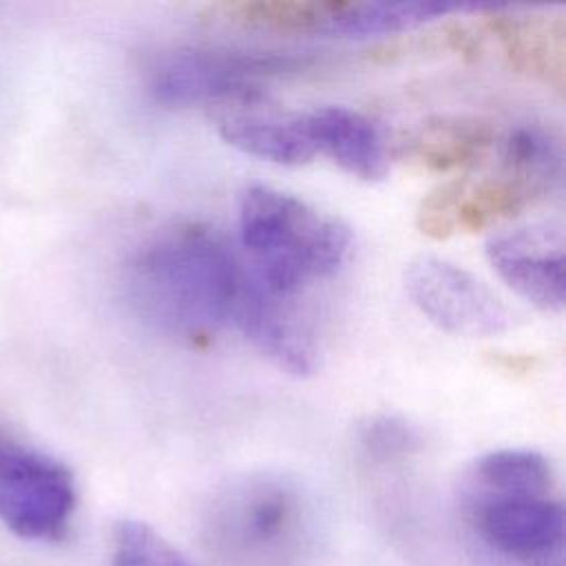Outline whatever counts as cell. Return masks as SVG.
Masks as SVG:
<instances>
[{
	"mask_svg": "<svg viewBox=\"0 0 566 566\" xmlns=\"http://www.w3.org/2000/svg\"><path fill=\"white\" fill-rule=\"evenodd\" d=\"M316 60L294 51L181 46L155 60L148 93L164 106L256 104L268 82L312 69Z\"/></svg>",
	"mask_w": 566,
	"mask_h": 566,
	"instance_id": "cell-4",
	"label": "cell"
},
{
	"mask_svg": "<svg viewBox=\"0 0 566 566\" xmlns=\"http://www.w3.org/2000/svg\"><path fill=\"white\" fill-rule=\"evenodd\" d=\"M497 144L491 122L471 115H433L405 130L396 155L429 172H453L478 166Z\"/></svg>",
	"mask_w": 566,
	"mask_h": 566,
	"instance_id": "cell-11",
	"label": "cell"
},
{
	"mask_svg": "<svg viewBox=\"0 0 566 566\" xmlns=\"http://www.w3.org/2000/svg\"><path fill=\"white\" fill-rule=\"evenodd\" d=\"M256 104L232 106L219 115L217 130L223 142L276 166L310 164L316 155L305 133L303 113H270L259 111Z\"/></svg>",
	"mask_w": 566,
	"mask_h": 566,
	"instance_id": "cell-13",
	"label": "cell"
},
{
	"mask_svg": "<svg viewBox=\"0 0 566 566\" xmlns=\"http://www.w3.org/2000/svg\"><path fill=\"white\" fill-rule=\"evenodd\" d=\"M111 566H195L142 520H119L111 531Z\"/></svg>",
	"mask_w": 566,
	"mask_h": 566,
	"instance_id": "cell-18",
	"label": "cell"
},
{
	"mask_svg": "<svg viewBox=\"0 0 566 566\" xmlns=\"http://www.w3.org/2000/svg\"><path fill=\"white\" fill-rule=\"evenodd\" d=\"M316 524L314 500L301 482L254 471L212 491L199 535L226 566H298L314 546Z\"/></svg>",
	"mask_w": 566,
	"mask_h": 566,
	"instance_id": "cell-3",
	"label": "cell"
},
{
	"mask_svg": "<svg viewBox=\"0 0 566 566\" xmlns=\"http://www.w3.org/2000/svg\"><path fill=\"white\" fill-rule=\"evenodd\" d=\"M467 491H555V471L551 460L522 447L495 449L480 455L467 478Z\"/></svg>",
	"mask_w": 566,
	"mask_h": 566,
	"instance_id": "cell-17",
	"label": "cell"
},
{
	"mask_svg": "<svg viewBox=\"0 0 566 566\" xmlns=\"http://www.w3.org/2000/svg\"><path fill=\"white\" fill-rule=\"evenodd\" d=\"M237 226L248 276L285 301L332 279L354 250L352 228L343 219L265 184H248L239 192Z\"/></svg>",
	"mask_w": 566,
	"mask_h": 566,
	"instance_id": "cell-2",
	"label": "cell"
},
{
	"mask_svg": "<svg viewBox=\"0 0 566 566\" xmlns=\"http://www.w3.org/2000/svg\"><path fill=\"white\" fill-rule=\"evenodd\" d=\"M75 509L71 469L55 455L0 433V522L22 539L60 542Z\"/></svg>",
	"mask_w": 566,
	"mask_h": 566,
	"instance_id": "cell-5",
	"label": "cell"
},
{
	"mask_svg": "<svg viewBox=\"0 0 566 566\" xmlns=\"http://www.w3.org/2000/svg\"><path fill=\"white\" fill-rule=\"evenodd\" d=\"M358 444L369 460L387 464L413 455L422 447V436L405 418L378 413L360 424Z\"/></svg>",
	"mask_w": 566,
	"mask_h": 566,
	"instance_id": "cell-19",
	"label": "cell"
},
{
	"mask_svg": "<svg viewBox=\"0 0 566 566\" xmlns=\"http://www.w3.org/2000/svg\"><path fill=\"white\" fill-rule=\"evenodd\" d=\"M303 124L314 155L332 159L347 175L380 181L389 168L385 142L363 113L347 106H316L303 113Z\"/></svg>",
	"mask_w": 566,
	"mask_h": 566,
	"instance_id": "cell-12",
	"label": "cell"
},
{
	"mask_svg": "<svg viewBox=\"0 0 566 566\" xmlns=\"http://www.w3.org/2000/svg\"><path fill=\"white\" fill-rule=\"evenodd\" d=\"M500 279L542 312L564 307V230L557 223H531L495 232L484 245Z\"/></svg>",
	"mask_w": 566,
	"mask_h": 566,
	"instance_id": "cell-8",
	"label": "cell"
},
{
	"mask_svg": "<svg viewBox=\"0 0 566 566\" xmlns=\"http://www.w3.org/2000/svg\"><path fill=\"white\" fill-rule=\"evenodd\" d=\"M495 168L544 199L562 175V144L548 126L539 122H517L497 144Z\"/></svg>",
	"mask_w": 566,
	"mask_h": 566,
	"instance_id": "cell-14",
	"label": "cell"
},
{
	"mask_svg": "<svg viewBox=\"0 0 566 566\" xmlns=\"http://www.w3.org/2000/svg\"><path fill=\"white\" fill-rule=\"evenodd\" d=\"M467 517L495 555L522 564H548L562 555L564 506L555 491H467Z\"/></svg>",
	"mask_w": 566,
	"mask_h": 566,
	"instance_id": "cell-6",
	"label": "cell"
},
{
	"mask_svg": "<svg viewBox=\"0 0 566 566\" xmlns=\"http://www.w3.org/2000/svg\"><path fill=\"white\" fill-rule=\"evenodd\" d=\"M338 0H254L212 9L214 15L252 31L281 35H323Z\"/></svg>",
	"mask_w": 566,
	"mask_h": 566,
	"instance_id": "cell-16",
	"label": "cell"
},
{
	"mask_svg": "<svg viewBox=\"0 0 566 566\" xmlns=\"http://www.w3.org/2000/svg\"><path fill=\"white\" fill-rule=\"evenodd\" d=\"M467 7L433 2H343L325 27V38H376L411 31Z\"/></svg>",
	"mask_w": 566,
	"mask_h": 566,
	"instance_id": "cell-15",
	"label": "cell"
},
{
	"mask_svg": "<svg viewBox=\"0 0 566 566\" xmlns=\"http://www.w3.org/2000/svg\"><path fill=\"white\" fill-rule=\"evenodd\" d=\"M245 285L243 261L203 221L157 230L124 268L126 298L142 321L190 345H206L234 323Z\"/></svg>",
	"mask_w": 566,
	"mask_h": 566,
	"instance_id": "cell-1",
	"label": "cell"
},
{
	"mask_svg": "<svg viewBox=\"0 0 566 566\" xmlns=\"http://www.w3.org/2000/svg\"><path fill=\"white\" fill-rule=\"evenodd\" d=\"M486 13L489 31L500 40L511 66L546 86L564 88L566 29L562 15L537 9L491 7Z\"/></svg>",
	"mask_w": 566,
	"mask_h": 566,
	"instance_id": "cell-10",
	"label": "cell"
},
{
	"mask_svg": "<svg viewBox=\"0 0 566 566\" xmlns=\"http://www.w3.org/2000/svg\"><path fill=\"white\" fill-rule=\"evenodd\" d=\"M405 290L420 314L442 332L486 338L513 327L511 310L469 270L447 259H411L405 268Z\"/></svg>",
	"mask_w": 566,
	"mask_h": 566,
	"instance_id": "cell-7",
	"label": "cell"
},
{
	"mask_svg": "<svg viewBox=\"0 0 566 566\" xmlns=\"http://www.w3.org/2000/svg\"><path fill=\"white\" fill-rule=\"evenodd\" d=\"M232 325L281 371L296 378L316 371L318 349L314 334L296 314L292 301L270 296L250 276Z\"/></svg>",
	"mask_w": 566,
	"mask_h": 566,
	"instance_id": "cell-9",
	"label": "cell"
}]
</instances>
